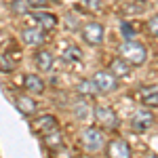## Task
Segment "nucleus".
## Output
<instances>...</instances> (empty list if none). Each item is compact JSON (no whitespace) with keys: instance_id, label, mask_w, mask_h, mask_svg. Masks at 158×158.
<instances>
[{"instance_id":"1","label":"nucleus","mask_w":158,"mask_h":158,"mask_svg":"<svg viewBox=\"0 0 158 158\" xmlns=\"http://www.w3.org/2000/svg\"><path fill=\"white\" fill-rule=\"evenodd\" d=\"M120 57L122 59H127L131 65H143L148 61V49L141 44V42H137V40H127V42H122L120 47Z\"/></svg>"},{"instance_id":"2","label":"nucleus","mask_w":158,"mask_h":158,"mask_svg":"<svg viewBox=\"0 0 158 158\" xmlns=\"http://www.w3.org/2000/svg\"><path fill=\"white\" fill-rule=\"evenodd\" d=\"M93 116H95V120H97L99 129H103V131H116L118 124H120L116 112L110 108V106H95Z\"/></svg>"},{"instance_id":"3","label":"nucleus","mask_w":158,"mask_h":158,"mask_svg":"<svg viewBox=\"0 0 158 158\" xmlns=\"http://www.w3.org/2000/svg\"><path fill=\"white\" fill-rule=\"evenodd\" d=\"M91 82H93L97 93H112V91L118 89V78L110 72V70H99V72H95L93 78H91Z\"/></svg>"},{"instance_id":"4","label":"nucleus","mask_w":158,"mask_h":158,"mask_svg":"<svg viewBox=\"0 0 158 158\" xmlns=\"http://www.w3.org/2000/svg\"><path fill=\"white\" fill-rule=\"evenodd\" d=\"M82 148H85L86 152H91V154L101 152L106 148V137H103V133L99 129H93V127L85 129L82 131Z\"/></svg>"},{"instance_id":"5","label":"nucleus","mask_w":158,"mask_h":158,"mask_svg":"<svg viewBox=\"0 0 158 158\" xmlns=\"http://www.w3.org/2000/svg\"><path fill=\"white\" fill-rule=\"evenodd\" d=\"M103 36H106V27L99 23V21H89V23L82 25V40L91 47H99L103 42Z\"/></svg>"},{"instance_id":"6","label":"nucleus","mask_w":158,"mask_h":158,"mask_svg":"<svg viewBox=\"0 0 158 158\" xmlns=\"http://www.w3.org/2000/svg\"><path fill=\"white\" fill-rule=\"evenodd\" d=\"M154 122H156V118H154V114L150 110H139L131 118V129L135 133H143V131H150L154 127Z\"/></svg>"},{"instance_id":"7","label":"nucleus","mask_w":158,"mask_h":158,"mask_svg":"<svg viewBox=\"0 0 158 158\" xmlns=\"http://www.w3.org/2000/svg\"><path fill=\"white\" fill-rule=\"evenodd\" d=\"M21 40H23L27 47H34V49H38V47H42L44 42H47V32L44 30H40V27H25L23 32H21Z\"/></svg>"},{"instance_id":"8","label":"nucleus","mask_w":158,"mask_h":158,"mask_svg":"<svg viewBox=\"0 0 158 158\" xmlns=\"http://www.w3.org/2000/svg\"><path fill=\"white\" fill-rule=\"evenodd\" d=\"M57 129V118L55 116H40V118H36V120L32 122V131L36 135H40V137H44L47 133H51V131H55Z\"/></svg>"},{"instance_id":"9","label":"nucleus","mask_w":158,"mask_h":158,"mask_svg":"<svg viewBox=\"0 0 158 158\" xmlns=\"http://www.w3.org/2000/svg\"><path fill=\"white\" fill-rule=\"evenodd\" d=\"M108 156H114V158H129L131 156V146L127 139H112L108 143Z\"/></svg>"},{"instance_id":"10","label":"nucleus","mask_w":158,"mask_h":158,"mask_svg":"<svg viewBox=\"0 0 158 158\" xmlns=\"http://www.w3.org/2000/svg\"><path fill=\"white\" fill-rule=\"evenodd\" d=\"M30 17H32V25L44 30V32L55 30V25H57V17L51 15V13H32Z\"/></svg>"},{"instance_id":"11","label":"nucleus","mask_w":158,"mask_h":158,"mask_svg":"<svg viewBox=\"0 0 158 158\" xmlns=\"http://www.w3.org/2000/svg\"><path fill=\"white\" fill-rule=\"evenodd\" d=\"M23 89L27 93H34V95H42L44 93V82H42V78L38 76V74H25L23 78Z\"/></svg>"},{"instance_id":"12","label":"nucleus","mask_w":158,"mask_h":158,"mask_svg":"<svg viewBox=\"0 0 158 158\" xmlns=\"http://www.w3.org/2000/svg\"><path fill=\"white\" fill-rule=\"evenodd\" d=\"M34 61H36V68L40 70V72H51V70H53V63H55V57H53V53H51V51L40 49L36 53Z\"/></svg>"},{"instance_id":"13","label":"nucleus","mask_w":158,"mask_h":158,"mask_svg":"<svg viewBox=\"0 0 158 158\" xmlns=\"http://www.w3.org/2000/svg\"><path fill=\"white\" fill-rule=\"evenodd\" d=\"M110 72L114 74L116 78H127L131 74V63L127 59H122V57H116V59H112V63H110Z\"/></svg>"},{"instance_id":"14","label":"nucleus","mask_w":158,"mask_h":158,"mask_svg":"<svg viewBox=\"0 0 158 158\" xmlns=\"http://www.w3.org/2000/svg\"><path fill=\"white\" fill-rule=\"evenodd\" d=\"M15 106H17V110L23 114V116H34L36 114V101L32 97H25V95H19V97H15Z\"/></svg>"},{"instance_id":"15","label":"nucleus","mask_w":158,"mask_h":158,"mask_svg":"<svg viewBox=\"0 0 158 158\" xmlns=\"http://www.w3.org/2000/svg\"><path fill=\"white\" fill-rule=\"evenodd\" d=\"M141 103H143L146 108H158L156 86H146V89H141Z\"/></svg>"},{"instance_id":"16","label":"nucleus","mask_w":158,"mask_h":158,"mask_svg":"<svg viewBox=\"0 0 158 158\" xmlns=\"http://www.w3.org/2000/svg\"><path fill=\"white\" fill-rule=\"evenodd\" d=\"M44 139H47V146L51 148V150H57V148L63 146V139H61V133L55 129V131H51V133L44 135Z\"/></svg>"},{"instance_id":"17","label":"nucleus","mask_w":158,"mask_h":158,"mask_svg":"<svg viewBox=\"0 0 158 158\" xmlns=\"http://www.w3.org/2000/svg\"><path fill=\"white\" fill-rule=\"evenodd\" d=\"M63 59L65 61H80L82 59V51L78 47H65L63 49Z\"/></svg>"},{"instance_id":"18","label":"nucleus","mask_w":158,"mask_h":158,"mask_svg":"<svg viewBox=\"0 0 158 158\" xmlns=\"http://www.w3.org/2000/svg\"><path fill=\"white\" fill-rule=\"evenodd\" d=\"M11 11L15 13V15H27L32 9H30V4H27L25 0H13L11 2Z\"/></svg>"},{"instance_id":"19","label":"nucleus","mask_w":158,"mask_h":158,"mask_svg":"<svg viewBox=\"0 0 158 158\" xmlns=\"http://www.w3.org/2000/svg\"><path fill=\"white\" fill-rule=\"evenodd\" d=\"M78 91H80V93H85V95H93V93H97L91 80H82V82H80V86H78Z\"/></svg>"},{"instance_id":"20","label":"nucleus","mask_w":158,"mask_h":158,"mask_svg":"<svg viewBox=\"0 0 158 158\" xmlns=\"http://www.w3.org/2000/svg\"><path fill=\"white\" fill-rule=\"evenodd\" d=\"M82 4H85V9H89L93 13L101 11V0H82Z\"/></svg>"},{"instance_id":"21","label":"nucleus","mask_w":158,"mask_h":158,"mask_svg":"<svg viewBox=\"0 0 158 158\" xmlns=\"http://www.w3.org/2000/svg\"><path fill=\"white\" fill-rule=\"evenodd\" d=\"M25 2H27V4H30V9L34 11V9H47L51 0H25Z\"/></svg>"},{"instance_id":"22","label":"nucleus","mask_w":158,"mask_h":158,"mask_svg":"<svg viewBox=\"0 0 158 158\" xmlns=\"http://www.w3.org/2000/svg\"><path fill=\"white\" fill-rule=\"evenodd\" d=\"M156 15H154V17H152V19H150V25H148V27H150V30H152V36H156L158 32H156Z\"/></svg>"},{"instance_id":"23","label":"nucleus","mask_w":158,"mask_h":158,"mask_svg":"<svg viewBox=\"0 0 158 158\" xmlns=\"http://www.w3.org/2000/svg\"><path fill=\"white\" fill-rule=\"evenodd\" d=\"M122 30H124V34H127V38H131V30H129V25L122 23Z\"/></svg>"}]
</instances>
